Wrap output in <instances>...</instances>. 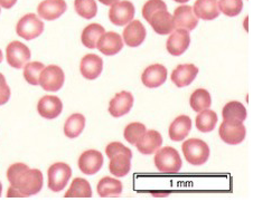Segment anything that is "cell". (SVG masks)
<instances>
[{"label":"cell","instance_id":"6da1fadb","mask_svg":"<svg viewBox=\"0 0 253 202\" xmlns=\"http://www.w3.org/2000/svg\"><path fill=\"white\" fill-rule=\"evenodd\" d=\"M10 182L8 198H28L35 196L43 188V173L39 169H29L27 164L15 163L7 171Z\"/></svg>","mask_w":253,"mask_h":202},{"label":"cell","instance_id":"7a4b0ae2","mask_svg":"<svg viewBox=\"0 0 253 202\" xmlns=\"http://www.w3.org/2000/svg\"><path fill=\"white\" fill-rule=\"evenodd\" d=\"M108 158L110 159L109 170L113 175L122 178L131 170V150L126 148L120 142H112L105 149Z\"/></svg>","mask_w":253,"mask_h":202},{"label":"cell","instance_id":"3957f363","mask_svg":"<svg viewBox=\"0 0 253 202\" xmlns=\"http://www.w3.org/2000/svg\"><path fill=\"white\" fill-rule=\"evenodd\" d=\"M182 149L186 161L193 166H202L210 158L209 145L200 138H189L185 141Z\"/></svg>","mask_w":253,"mask_h":202},{"label":"cell","instance_id":"277c9868","mask_svg":"<svg viewBox=\"0 0 253 202\" xmlns=\"http://www.w3.org/2000/svg\"><path fill=\"white\" fill-rule=\"evenodd\" d=\"M155 164L160 172L174 173L182 169L183 162L177 150L170 148V146H166V148L156 151Z\"/></svg>","mask_w":253,"mask_h":202},{"label":"cell","instance_id":"5b68a950","mask_svg":"<svg viewBox=\"0 0 253 202\" xmlns=\"http://www.w3.org/2000/svg\"><path fill=\"white\" fill-rule=\"evenodd\" d=\"M17 35L26 40L35 39L44 32V23L35 14H27L19 19L16 26Z\"/></svg>","mask_w":253,"mask_h":202},{"label":"cell","instance_id":"8992f818","mask_svg":"<svg viewBox=\"0 0 253 202\" xmlns=\"http://www.w3.org/2000/svg\"><path fill=\"white\" fill-rule=\"evenodd\" d=\"M47 175L48 188L50 189V191L58 192L62 191L69 183V180L72 176V169L69 164L57 162L49 167Z\"/></svg>","mask_w":253,"mask_h":202},{"label":"cell","instance_id":"52a82bcc","mask_svg":"<svg viewBox=\"0 0 253 202\" xmlns=\"http://www.w3.org/2000/svg\"><path fill=\"white\" fill-rule=\"evenodd\" d=\"M65 75L60 66L50 65L42 70L39 85L46 92H57L64 85Z\"/></svg>","mask_w":253,"mask_h":202},{"label":"cell","instance_id":"ba28073f","mask_svg":"<svg viewBox=\"0 0 253 202\" xmlns=\"http://www.w3.org/2000/svg\"><path fill=\"white\" fill-rule=\"evenodd\" d=\"M246 134L247 130L243 125V122H230L224 120L218 129V135L222 141L231 145H238L243 142Z\"/></svg>","mask_w":253,"mask_h":202},{"label":"cell","instance_id":"9c48e42d","mask_svg":"<svg viewBox=\"0 0 253 202\" xmlns=\"http://www.w3.org/2000/svg\"><path fill=\"white\" fill-rule=\"evenodd\" d=\"M31 56L32 54L29 48L26 45H24L18 40L11 41V43L7 46V63L16 69L23 68V67L29 62V60H31Z\"/></svg>","mask_w":253,"mask_h":202},{"label":"cell","instance_id":"30bf717a","mask_svg":"<svg viewBox=\"0 0 253 202\" xmlns=\"http://www.w3.org/2000/svg\"><path fill=\"white\" fill-rule=\"evenodd\" d=\"M134 6L128 0H122L112 5L109 10V19L116 26H125L129 24L134 17Z\"/></svg>","mask_w":253,"mask_h":202},{"label":"cell","instance_id":"8fae6325","mask_svg":"<svg viewBox=\"0 0 253 202\" xmlns=\"http://www.w3.org/2000/svg\"><path fill=\"white\" fill-rule=\"evenodd\" d=\"M103 166V155L96 150H87L79 159V168L82 173L92 175L98 173Z\"/></svg>","mask_w":253,"mask_h":202},{"label":"cell","instance_id":"7c38bea8","mask_svg":"<svg viewBox=\"0 0 253 202\" xmlns=\"http://www.w3.org/2000/svg\"><path fill=\"white\" fill-rule=\"evenodd\" d=\"M189 44H191V36H189V33L185 29L177 28V31L172 32L169 38L167 39L166 47L168 53L172 56H180L185 52H186L187 48L189 47Z\"/></svg>","mask_w":253,"mask_h":202},{"label":"cell","instance_id":"4fadbf2b","mask_svg":"<svg viewBox=\"0 0 253 202\" xmlns=\"http://www.w3.org/2000/svg\"><path fill=\"white\" fill-rule=\"evenodd\" d=\"M172 19H174L175 28L185 29L187 32L194 31L198 25V18L194 14L193 8L187 5L176 8Z\"/></svg>","mask_w":253,"mask_h":202},{"label":"cell","instance_id":"5bb4252c","mask_svg":"<svg viewBox=\"0 0 253 202\" xmlns=\"http://www.w3.org/2000/svg\"><path fill=\"white\" fill-rule=\"evenodd\" d=\"M96 48L105 56H113V55L120 53L124 48V40L119 34L115 32L104 33L100 37Z\"/></svg>","mask_w":253,"mask_h":202},{"label":"cell","instance_id":"9a60e30c","mask_svg":"<svg viewBox=\"0 0 253 202\" xmlns=\"http://www.w3.org/2000/svg\"><path fill=\"white\" fill-rule=\"evenodd\" d=\"M63 109L62 101L57 96L46 95L40 100L37 104L39 114L46 120H54L60 116Z\"/></svg>","mask_w":253,"mask_h":202},{"label":"cell","instance_id":"2e32d148","mask_svg":"<svg viewBox=\"0 0 253 202\" xmlns=\"http://www.w3.org/2000/svg\"><path fill=\"white\" fill-rule=\"evenodd\" d=\"M133 105V96L129 92H120L116 94L109 103V113L113 117H121L131 111Z\"/></svg>","mask_w":253,"mask_h":202},{"label":"cell","instance_id":"e0dca14e","mask_svg":"<svg viewBox=\"0 0 253 202\" xmlns=\"http://www.w3.org/2000/svg\"><path fill=\"white\" fill-rule=\"evenodd\" d=\"M80 70L84 78L93 79L98 78L103 70V61L95 54H87L84 56L80 64Z\"/></svg>","mask_w":253,"mask_h":202},{"label":"cell","instance_id":"ac0fdd59","mask_svg":"<svg viewBox=\"0 0 253 202\" xmlns=\"http://www.w3.org/2000/svg\"><path fill=\"white\" fill-rule=\"evenodd\" d=\"M148 23L158 35H168L175 31V24L172 16L167 9H162L150 17Z\"/></svg>","mask_w":253,"mask_h":202},{"label":"cell","instance_id":"d6986e66","mask_svg":"<svg viewBox=\"0 0 253 202\" xmlns=\"http://www.w3.org/2000/svg\"><path fill=\"white\" fill-rule=\"evenodd\" d=\"M167 79V68L160 64L147 67L141 75L142 84L146 87L156 88L162 86Z\"/></svg>","mask_w":253,"mask_h":202},{"label":"cell","instance_id":"ffe728a7","mask_svg":"<svg viewBox=\"0 0 253 202\" xmlns=\"http://www.w3.org/2000/svg\"><path fill=\"white\" fill-rule=\"evenodd\" d=\"M65 0H44L37 7V12L45 20H55L66 11Z\"/></svg>","mask_w":253,"mask_h":202},{"label":"cell","instance_id":"44dd1931","mask_svg":"<svg viewBox=\"0 0 253 202\" xmlns=\"http://www.w3.org/2000/svg\"><path fill=\"white\" fill-rule=\"evenodd\" d=\"M147 32L140 20H131L124 31V40L129 47H138L146 39Z\"/></svg>","mask_w":253,"mask_h":202},{"label":"cell","instance_id":"7402d4cb","mask_svg":"<svg viewBox=\"0 0 253 202\" xmlns=\"http://www.w3.org/2000/svg\"><path fill=\"white\" fill-rule=\"evenodd\" d=\"M163 144L162 134L156 130H149L140 137L136 145L139 152L145 155H150L155 153Z\"/></svg>","mask_w":253,"mask_h":202},{"label":"cell","instance_id":"603a6c76","mask_svg":"<svg viewBox=\"0 0 253 202\" xmlns=\"http://www.w3.org/2000/svg\"><path fill=\"white\" fill-rule=\"evenodd\" d=\"M198 74V68L194 64H182L171 73V81L177 87L191 85Z\"/></svg>","mask_w":253,"mask_h":202},{"label":"cell","instance_id":"cb8c5ba5","mask_svg":"<svg viewBox=\"0 0 253 202\" xmlns=\"http://www.w3.org/2000/svg\"><path fill=\"white\" fill-rule=\"evenodd\" d=\"M193 11L197 18L203 20H213L220 16L217 0H196Z\"/></svg>","mask_w":253,"mask_h":202},{"label":"cell","instance_id":"d4e9b609","mask_svg":"<svg viewBox=\"0 0 253 202\" xmlns=\"http://www.w3.org/2000/svg\"><path fill=\"white\" fill-rule=\"evenodd\" d=\"M192 120L187 115H179L169 126V137L172 141H183L191 132Z\"/></svg>","mask_w":253,"mask_h":202},{"label":"cell","instance_id":"484cf974","mask_svg":"<svg viewBox=\"0 0 253 202\" xmlns=\"http://www.w3.org/2000/svg\"><path fill=\"white\" fill-rule=\"evenodd\" d=\"M124 187L119 180L105 176L101 179L98 183V193L102 198H111V197H120Z\"/></svg>","mask_w":253,"mask_h":202},{"label":"cell","instance_id":"4316f807","mask_svg":"<svg viewBox=\"0 0 253 202\" xmlns=\"http://www.w3.org/2000/svg\"><path fill=\"white\" fill-rule=\"evenodd\" d=\"M105 33L104 28L99 24H91L83 29L82 32V44L86 48L94 49L96 48L100 37Z\"/></svg>","mask_w":253,"mask_h":202},{"label":"cell","instance_id":"83f0119b","mask_svg":"<svg viewBox=\"0 0 253 202\" xmlns=\"http://www.w3.org/2000/svg\"><path fill=\"white\" fill-rule=\"evenodd\" d=\"M222 116L225 121L230 122H244L247 120L248 113L242 103L233 101L227 103L222 111Z\"/></svg>","mask_w":253,"mask_h":202},{"label":"cell","instance_id":"f1b7e54d","mask_svg":"<svg viewBox=\"0 0 253 202\" xmlns=\"http://www.w3.org/2000/svg\"><path fill=\"white\" fill-rule=\"evenodd\" d=\"M85 128V117L79 113L72 114L64 124V134L70 138H75L81 135Z\"/></svg>","mask_w":253,"mask_h":202},{"label":"cell","instance_id":"f546056e","mask_svg":"<svg viewBox=\"0 0 253 202\" xmlns=\"http://www.w3.org/2000/svg\"><path fill=\"white\" fill-rule=\"evenodd\" d=\"M217 114L214 111L206 108L201 111L196 117V128L200 132H212L217 123Z\"/></svg>","mask_w":253,"mask_h":202},{"label":"cell","instance_id":"4dcf8cb0","mask_svg":"<svg viewBox=\"0 0 253 202\" xmlns=\"http://www.w3.org/2000/svg\"><path fill=\"white\" fill-rule=\"evenodd\" d=\"M66 198H91L92 189L90 183L82 178H75L72 182L69 191L65 193Z\"/></svg>","mask_w":253,"mask_h":202},{"label":"cell","instance_id":"1f68e13d","mask_svg":"<svg viewBox=\"0 0 253 202\" xmlns=\"http://www.w3.org/2000/svg\"><path fill=\"white\" fill-rule=\"evenodd\" d=\"M189 104H191V107L194 111L201 112L212 105V98H211L209 92L204 88H198L191 95Z\"/></svg>","mask_w":253,"mask_h":202},{"label":"cell","instance_id":"d6a6232c","mask_svg":"<svg viewBox=\"0 0 253 202\" xmlns=\"http://www.w3.org/2000/svg\"><path fill=\"white\" fill-rule=\"evenodd\" d=\"M74 8L83 18L92 19L98 14V6L95 0H74Z\"/></svg>","mask_w":253,"mask_h":202},{"label":"cell","instance_id":"836d02e7","mask_svg":"<svg viewBox=\"0 0 253 202\" xmlns=\"http://www.w3.org/2000/svg\"><path fill=\"white\" fill-rule=\"evenodd\" d=\"M44 64L40 62H33L27 63L24 66V78L26 79V82L31 85H39L40 76L42 70L44 69Z\"/></svg>","mask_w":253,"mask_h":202},{"label":"cell","instance_id":"e575fe53","mask_svg":"<svg viewBox=\"0 0 253 202\" xmlns=\"http://www.w3.org/2000/svg\"><path fill=\"white\" fill-rule=\"evenodd\" d=\"M218 10H221L225 16L235 17L243 9L242 0H218Z\"/></svg>","mask_w":253,"mask_h":202},{"label":"cell","instance_id":"d590c367","mask_svg":"<svg viewBox=\"0 0 253 202\" xmlns=\"http://www.w3.org/2000/svg\"><path fill=\"white\" fill-rule=\"evenodd\" d=\"M147 129L142 123H131L126 126L125 129V138L130 144H136L140 140V137L146 133Z\"/></svg>","mask_w":253,"mask_h":202},{"label":"cell","instance_id":"8d00e7d4","mask_svg":"<svg viewBox=\"0 0 253 202\" xmlns=\"http://www.w3.org/2000/svg\"><path fill=\"white\" fill-rule=\"evenodd\" d=\"M162 9H167L166 3L163 0H148L142 8V16L147 22L153 16L155 12H157Z\"/></svg>","mask_w":253,"mask_h":202},{"label":"cell","instance_id":"74e56055","mask_svg":"<svg viewBox=\"0 0 253 202\" xmlns=\"http://www.w3.org/2000/svg\"><path fill=\"white\" fill-rule=\"evenodd\" d=\"M10 99V88L7 85L6 78L0 73V105H5Z\"/></svg>","mask_w":253,"mask_h":202},{"label":"cell","instance_id":"f35d334b","mask_svg":"<svg viewBox=\"0 0 253 202\" xmlns=\"http://www.w3.org/2000/svg\"><path fill=\"white\" fill-rule=\"evenodd\" d=\"M17 0H0V6L5 9H10V8L16 5Z\"/></svg>","mask_w":253,"mask_h":202},{"label":"cell","instance_id":"ab89813d","mask_svg":"<svg viewBox=\"0 0 253 202\" xmlns=\"http://www.w3.org/2000/svg\"><path fill=\"white\" fill-rule=\"evenodd\" d=\"M101 3H103L104 6H112L115 5L116 2L119 1V0H99Z\"/></svg>","mask_w":253,"mask_h":202},{"label":"cell","instance_id":"60d3db41","mask_svg":"<svg viewBox=\"0 0 253 202\" xmlns=\"http://www.w3.org/2000/svg\"><path fill=\"white\" fill-rule=\"evenodd\" d=\"M176 2H178V3H186V2H188L189 0H175Z\"/></svg>","mask_w":253,"mask_h":202},{"label":"cell","instance_id":"b9f144b4","mask_svg":"<svg viewBox=\"0 0 253 202\" xmlns=\"http://www.w3.org/2000/svg\"><path fill=\"white\" fill-rule=\"evenodd\" d=\"M2 58H3V56H2V52H1V49H0V63L2 62Z\"/></svg>","mask_w":253,"mask_h":202},{"label":"cell","instance_id":"7bdbcfd3","mask_svg":"<svg viewBox=\"0 0 253 202\" xmlns=\"http://www.w3.org/2000/svg\"><path fill=\"white\" fill-rule=\"evenodd\" d=\"M1 191H2V184L0 182V197H1Z\"/></svg>","mask_w":253,"mask_h":202}]
</instances>
